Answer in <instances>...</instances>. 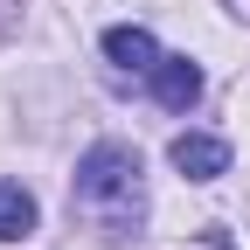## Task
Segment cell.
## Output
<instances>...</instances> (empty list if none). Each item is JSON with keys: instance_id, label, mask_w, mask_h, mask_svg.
<instances>
[{"instance_id": "cell-1", "label": "cell", "mask_w": 250, "mask_h": 250, "mask_svg": "<svg viewBox=\"0 0 250 250\" xmlns=\"http://www.w3.org/2000/svg\"><path fill=\"white\" fill-rule=\"evenodd\" d=\"M77 202L98 208V215H132L139 208V153L118 146V139L90 146L77 160Z\"/></svg>"}, {"instance_id": "cell-2", "label": "cell", "mask_w": 250, "mask_h": 250, "mask_svg": "<svg viewBox=\"0 0 250 250\" xmlns=\"http://www.w3.org/2000/svg\"><path fill=\"white\" fill-rule=\"evenodd\" d=\"M167 153H174V167H181L188 181H215V174H229V146L208 139V132H181Z\"/></svg>"}, {"instance_id": "cell-3", "label": "cell", "mask_w": 250, "mask_h": 250, "mask_svg": "<svg viewBox=\"0 0 250 250\" xmlns=\"http://www.w3.org/2000/svg\"><path fill=\"white\" fill-rule=\"evenodd\" d=\"M153 98H160L167 111H188L202 98V70L188 56H160V62H153Z\"/></svg>"}, {"instance_id": "cell-4", "label": "cell", "mask_w": 250, "mask_h": 250, "mask_svg": "<svg viewBox=\"0 0 250 250\" xmlns=\"http://www.w3.org/2000/svg\"><path fill=\"white\" fill-rule=\"evenodd\" d=\"M104 56L118 62V70H153V62H160V42H153L146 28H111V35H104Z\"/></svg>"}, {"instance_id": "cell-5", "label": "cell", "mask_w": 250, "mask_h": 250, "mask_svg": "<svg viewBox=\"0 0 250 250\" xmlns=\"http://www.w3.org/2000/svg\"><path fill=\"white\" fill-rule=\"evenodd\" d=\"M21 236H35V195L0 181V243H21Z\"/></svg>"}, {"instance_id": "cell-6", "label": "cell", "mask_w": 250, "mask_h": 250, "mask_svg": "<svg viewBox=\"0 0 250 250\" xmlns=\"http://www.w3.org/2000/svg\"><path fill=\"white\" fill-rule=\"evenodd\" d=\"M229 7H236V14H243V21H250V0H229Z\"/></svg>"}]
</instances>
